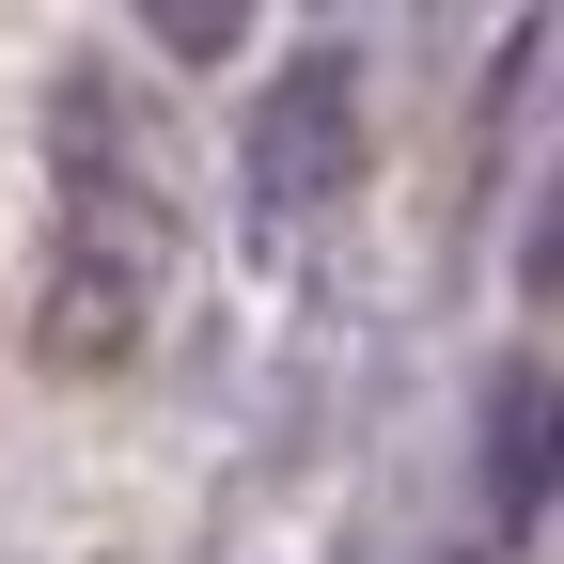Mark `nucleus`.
<instances>
[{
    "label": "nucleus",
    "mask_w": 564,
    "mask_h": 564,
    "mask_svg": "<svg viewBox=\"0 0 564 564\" xmlns=\"http://www.w3.org/2000/svg\"><path fill=\"white\" fill-rule=\"evenodd\" d=\"M345 173H361V95H345V47H314L267 95V126H251V204L267 220H314V204H345Z\"/></svg>",
    "instance_id": "nucleus-2"
},
{
    "label": "nucleus",
    "mask_w": 564,
    "mask_h": 564,
    "mask_svg": "<svg viewBox=\"0 0 564 564\" xmlns=\"http://www.w3.org/2000/svg\"><path fill=\"white\" fill-rule=\"evenodd\" d=\"M158 204H141L126 141H110V95H63V251H47V345L63 361H126L141 314H158Z\"/></svg>",
    "instance_id": "nucleus-1"
}]
</instances>
